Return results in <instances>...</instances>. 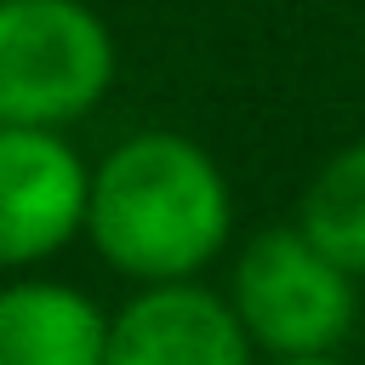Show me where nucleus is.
<instances>
[{
	"label": "nucleus",
	"mask_w": 365,
	"mask_h": 365,
	"mask_svg": "<svg viewBox=\"0 0 365 365\" xmlns=\"http://www.w3.org/2000/svg\"><path fill=\"white\" fill-rule=\"evenodd\" d=\"M108 314L63 279L0 285V365H103Z\"/></svg>",
	"instance_id": "423d86ee"
},
{
	"label": "nucleus",
	"mask_w": 365,
	"mask_h": 365,
	"mask_svg": "<svg viewBox=\"0 0 365 365\" xmlns=\"http://www.w3.org/2000/svg\"><path fill=\"white\" fill-rule=\"evenodd\" d=\"M91 171L57 125H0V274L57 257L86 234Z\"/></svg>",
	"instance_id": "20e7f679"
},
{
	"label": "nucleus",
	"mask_w": 365,
	"mask_h": 365,
	"mask_svg": "<svg viewBox=\"0 0 365 365\" xmlns=\"http://www.w3.org/2000/svg\"><path fill=\"white\" fill-rule=\"evenodd\" d=\"M297 228L319 251H331L354 279H365V137L336 148L314 171L297 205Z\"/></svg>",
	"instance_id": "0eeeda50"
},
{
	"label": "nucleus",
	"mask_w": 365,
	"mask_h": 365,
	"mask_svg": "<svg viewBox=\"0 0 365 365\" xmlns=\"http://www.w3.org/2000/svg\"><path fill=\"white\" fill-rule=\"evenodd\" d=\"M114 86V34L86 0H0V125H74Z\"/></svg>",
	"instance_id": "7ed1b4c3"
},
{
	"label": "nucleus",
	"mask_w": 365,
	"mask_h": 365,
	"mask_svg": "<svg viewBox=\"0 0 365 365\" xmlns=\"http://www.w3.org/2000/svg\"><path fill=\"white\" fill-rule=\"evenodd\" d=\"M274 365H348V359H336V354H285Z\"/></svg>",
	"instance_id": "6e6552de"
},
{
	"label": "nucleus",
	"mask_w": 365,
	"mask_h": 365,
	"mask_svg": "<svg viewBox=\"0 0 365 365\" xmlns=\"http://www.w3.org/2000/svg\"><path fill=\"white\" fill-rule=\"evenodd\" d=\"M103 365H251V336L228 297L194 279H160L108 314Z\"/></svg>",
	"instance_id": "39448f33"
},
{
	"label": "nucleus",
	"mask_w": 365,
	"mask_h": 365,
	"mask_svg": "<svg viewBox=\"0 0 365 365\" xmlns=\"http://www.w3.org/2000/svg\"><path fill=\"white\" fill-rule=\"evenodd\" d=\"M234 228V194L222 165L182 131H137L114 143L86 194V234L97 257L137 279H194Z\"/></svg>",
	"instance_id": "f257e3e1"
},
{
	"label": "nucleus",
	"mask_w": 365,
	"mask_h": 365,
	"mask_svg": "<svg viewBox=\"0 0 365 365\" xmlns=\"http://www.w3.org/2000/svg\"><path fill=\"white\" fill-rule=\"evenodd\" d=\"M228 302L251 336V348L285 354H336L359 319V279L319 251L297 222L257 228L228 274Z\"/></svg>",
	"instance_id": "f03ea898"
}]
</instances>
